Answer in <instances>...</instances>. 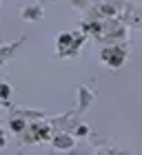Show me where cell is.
Segmentation results:
<instances>
[{
  "instance_id": "1",
  "label": "cell",
  "mask_w": 142,
  "mask_h": 155,
  "mask_svg": "<svg viewBox=\"0 0 142 155\" xmlns=\"http://www.w3.org/2000/svg\"><path fill=\"white\" fill-rule=\"evenodd\" d=\"M102 60L111 67H120L122 60H124V53L118 51V49H106V51H102Z\"/></svg>"
},
{
  "instance_id": "2",
  "label": "cell",
  "mask_w": 142,
  "mask_h": 155,
  "mask_svg": "<svg viewBox=\"0 0 142 155\" xmlns=\"http://www.w3.org/2000/svg\"><path fill=\"white\" fill-rule=\"evenodd\" d=\"M11 129H13V131H20V129H22V122H18V120H13V122H11Z\"/></svg>"
},
{
  "instance_id": "3",
  "label": "cell",
  "mask_w": 142,
  "mask_h": 155,
  "mask_svg": "<svg viewBox=\"0 0 142 155\" xmlns=\"http://www.w3.org/2000/svg\"><path fill=\"white\" fill-rule=\"evenodd\" d=\"M56 144H58V146H71V140H58Z\"/></svg>"
},
{
  "instance_id": "4",
  "label": "cell",
  "mask_w": 142,
  "mask_h": 155,
  "mask_svg": "<svg viewBox=\"0 0 142 155\" xmlns=\"http://www.w3.org/2000/svg\"><path fill=\"white\" fill-rule=\"evenodd\" d=\"M0 95H2V97H7V95H9V89H7L5 84H2V87H0Z\"/></svg>"
},
{
  "instance_id": "5",
  "label": "cell",
  "mask_w": 142,
  "mask_h": 155,
  "mask_svg": "<svg viewBox=\"0 0 142 155\" xmlns=\"http://www.w3.org/2000/svg\"><path fill=\"white\" fill-rule=\"evenodd\" d=\"M5 142H7V140H5V131L0 129V149H2V146H5Z\"/></svg>"
}]
</instances>
